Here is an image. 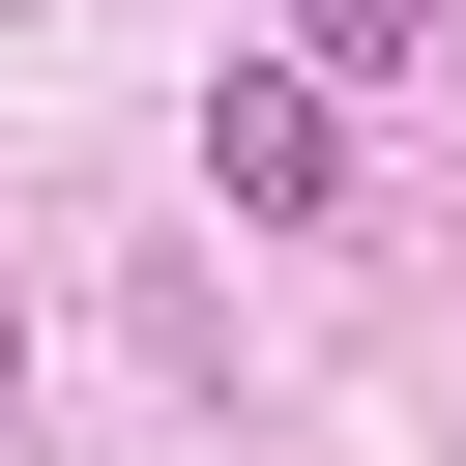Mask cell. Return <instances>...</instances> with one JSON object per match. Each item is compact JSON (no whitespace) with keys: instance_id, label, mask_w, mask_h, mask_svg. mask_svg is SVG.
I'll use <instances>...</instances> for the list:
<instances>
[{"instance_id":"cell-1","label":"cell","mask_w":466,"mask_h":466,"mask_svg":"<svg viewBox=\"0 0 466 466\" xmlns=\"http://www.w3.org/2000/svg\"><path fill=\"white\" fill-rule=\"evenodd\" d=\"M204 204L320 233V204H350V87H320V58H233V87H204Z\"/></svg>"},{"instance_id":"cell-2","label":"cell","mask_w":466,"mask_h":466,"mask_svg":"<svg viewBox=\"0 0 466 466\" xmlns=\"http://www.w3.org/2000/svg\"><path fill=\"white\" fill-rule=\"evenodd\" d=\"M291 58H320V87H408V58H437V0H291Z\"/></svg>"}]
</instances>
